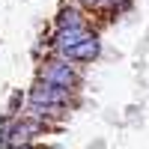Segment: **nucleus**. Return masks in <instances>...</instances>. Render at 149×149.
I'll return each instance as SVG.
<instances>
[{
    "mask_svg": "<svg viewBox=\"0 0 149 149\" xmlns=\"http://www.w3.org/2000/svg\"><path fill=\"white\" fill-rule=\"evenodd\" d=\"M66 98H69L66 86H57V84H48V81H42L30 93V102L36 107H57V104H66Z\"/></svg>",
    "mask_w": 149,
    "mask_h": 149,
    "instance_id": "1",
    "label": "nucleus"
},
{
    "mask_svg": "<svg viewBox=\"0 0 149 149\" xmlns=\"http://www.w3.org/2000/svg\"><path fill=\"white\" fill-rule=\"evenodd\" d=\"M42 78L48 81V84H57V86H69L74 84V72L66 66V63H48L45 69H42Z\"/></svg>",
    "mask_w": 149,
    "mask_h": 149,
    "instance_id": "2",
    "label": "nucleus"
},
{
    "mask_svg": "<svg viewBox=\"0 0 149 149\" xmlns=\"http://www.w3.org/2000/svg\"><path fill=\"white\" fill-rule=\"evenodd\" d=\"M66 54H69L72 60H81V63H93V60H95L98 54H102V45H98V36L93 33L90 39H84L81 45H74V48H69Z\"/></svg>",
    "mask_w": 149,
    "mask_h": 149,
    "instance_id": "3",
    "label": "nucleus"
},
{
    "mask_svg": "<svg viewBox=\"0 0 149 149\" xmlns=\"http://www.w3.org/2000/svg\"><path fill=\"white\" fill-rule=\"evenodd\" d=\"M36 131H39V125L36 122H15L12 125V134H9V146H27L30 137H36Z\"/></svg>",
    "mask_w": 149,
    "mask_h": 149,
    "instance_id": "4",
    "label": "nucleus"
},
{
    "mask_svg": "<svg viewBox=\"0 0 149 149\" xmlns=\"http://www.w3.org/2000/svg\"><path fill=\"white\" fill-rule=\"evenodd\" d=\"M93 33H86L84 27H69V30H60V36H57V45L63 48V51H69V48H74V45H81L84 39H90Z\"/></svg>",
    "mask_w": 149,
    "mask_h": 149,
    "instance_id": "5",
    "label": "nucleus"
},
{
    "mask_svg": "<svg viewBox=\"0 0 149 149\" xmlns=\"http://www.w3.org/2000/svg\"><path fill=\"white\" fill-rule=\"evenodd\" d=\"M57 24H60V30H69V27H84V21H81V15L74 9H63L57 15Z\"/></svg>",
    "mask_w": 149,
    "mask_h": 149,
    "instance_id": "6",
    "label": "nucleus"
},
{
    "mask_svg": "<svg viewBox=\"0 0 149 149\" xmlns=\"http://www.w3.org/2000/svg\"><path fill=\"white\" fill-rule=\"evenodd\" d=\"M15 149H30V146H15Z\"/></svg>",
    "mask_w": 149,
    "mask_h": 149,
    "instance_id": "7",
    "label": "nucleus"
}]
</instances>
